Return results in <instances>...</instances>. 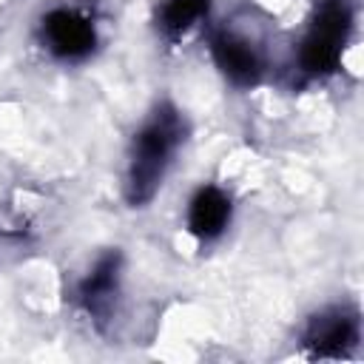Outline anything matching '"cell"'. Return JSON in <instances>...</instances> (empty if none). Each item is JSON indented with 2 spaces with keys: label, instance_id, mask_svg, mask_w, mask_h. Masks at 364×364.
<instances>
[{
  "label": "cell",
  "instance_id": "cell-1",
  "mask_svg": "<svg viewBox=\"0 0 364 364\" xmlns=\"http://www.w3.org/2000/svg\"><path fill=\"white\" fill-rule=\"evenodd\" d=\"M182 139H185L182 114L171 102H159L131 142L128 171H125V202L131 208H142L154 199Z\"/></svg>",
  "mask_w": 364,
  "mask_h": 364
},
{
  "label": "cell",
  "instance_id": "cell-2",
  "mask_svg": "<svg viewBox=\"0 0 364 364\" xmlns=\"http://www.w3.org/2000/svg\"><path fill=\"white\" fill-rule=\"evenodd\" d=\"M353 31V9L347 0H316L310 26L299 48V65L310 77H327L338 68Z\"/></svg>",
  "mask_w": 364,
  "mask_h": 364
},
{
  "label": "cell",
  "instance_id": "cell-3",
  "mask_svg": "<svg viewBox=\"0 0 364 364\" xmlns=\"http://www.w3.org/2000/svg\"><path fill=\"white\" fill-rule=\"evenodd\" d=\"M361 338V318L353 307H327L316 313L304 333L301 344L307 347L310 358H347L350 350Z\"/></svg>",
  "mask_w": 364,
  "mask_h": 364
},
{
  "label": "cell",
  "instance_id": "cell-4",
  "mask_svg": "<svg viewBox=\"0 0 364 364\" xmlns=\"http://www.w3.org/2000/svg\"><path fill=\"white\" fill-rule=\"evenodd\" d=\"M40 34H43V43L48 46V51L60 60H82L97 46L94 23L85 14H80L77 9H65V6L43 14Z\"/></svg>",
  "mask_w": 364,
  "mask_h": 364
},
{
  "label": "cell",
  "instance_id": "cell-5",
  "mask_svg": "<svg viewBox=\"0 0 364 364\" xmlns=\"http://www.w3.org/2000/svg\"><path fill=\"white\" fill-rule=\"evenodd\" d=\"M210 54L216 68L225 74V80H230L239 88H250L259 82L262 77V60L256 54V48L242 40L239 34L219 28L210 34Z\"/></svg>",
  "mask_w": 364,
  "mask_h": 364
},
{
  "label": "cell",
  "instance_id": "cell-6",
  "mask_svg": "<svg viewBox=\"0 0 364 364\" xmlns=\"http://www.w3.org/2000/svg\"><path fill=\"white\" fill-rule=\"evenodd\" d=\"M230 222V196L216 185H202L188 208V230L199 242H210L222 236Z\"/></svg>",
  "mask_w": 364,
  "mask_h": 364
},
{
  "label": "cell",
  "instance_id": "cell-7",
  "mask_svg": "<svg viewBox=\"0 0 364 364\" xmlns=\"http://www.w3.org/2000/svg\"><path fill=\"white\" fill-rule=\"evenodd\" d=\"M117 284H119V253H105L80 284V301L94 318H102L111 310Z\"/></svg>",
  "mask_w": 364,
  "mask_h": 364
},
{
  "label": "cell",
  "instance_id": "cell-8",
  "mask_svg": "<svg viewBox=\"0 0 364 364\" xmlns=\"http://www.w3.org/2000/svg\"><path fill=\"white\" fill-rule=\"evenodd\" d=\"M208 9H210V0H165L159 11V28L168 37H182L208 14Z\"/></svg>",
  "mask_w": 364,
  "mask_h": 364
}]
</instances>
